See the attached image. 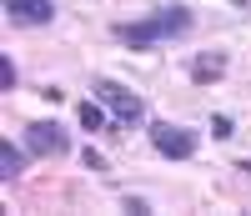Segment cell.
I'll list each match as a JSON object with an SVG mask.
<instances>
[{
  "label": "cell",
  "instance_id": "ba28073f",
  "mask_svg": "<svg viewBox=\"0 0 251 216\" xmlns=\"http://www.w3.org/2000/svg\"><path fill=\"white\" fill-rule=\"evenodd\" d=\"M25 166H30V161H25V151H20L15 141H0V181H15Z\"/></svg>",
  "mask_w": 251,
  "mask_h": 216
},
{
  "label": "cell",
  "instance_id": "5bb4252c",
  "mask_svg": "<svg viewBox=\"0 0 251 216\" xmlns=\"http://www.w3.org/2000/svg\"><path fill=\"white\" fill-rule=\"evenodd\" d=\"M231 5H236V10H251V0H231Z\"/></svg>",
  "mask_w": 251,
  "mask_h": 216
},
{
  "label": "cell",
  "instance_id": "3957f363",
  "mask_svg": "<svg viewBox=\"0 0 251 216\" xmlns=\"http://www.w3.org/2000/svg\"><path fill=\"white\" fill-rule=\"evenodd\" d=\"M146 136H151V146L161 151L166 161H191V156H196V131H186V126L151 121V126H146Z\"/></svg>",
  "mask_w": 251,
  "mask_h": 216
},
{
  "label": "cell",
  "instance_id": "4fadbf2b",
  "mask_svg": "<svg viewBox=\"0 0 251 216\" xmlns=\"http://www.w3.org/2000/svg\"><path fill=\"white\" fill-rule=\"evenodd\" d=\"M236 171H246V176H251V156H246V161H236Z\"/></svg>",
  "mask_w": 251,
  "mask_h": 216
},
{
  "label": "cell",
  "instance_id": "5b68a950",
  "mask_svg": "<svg viewBox=\"0 0 251 216\" xmlns=\"http://www.w3.org/2000/svg\"><path fill=\"white\" fill-rule=\"evenodd\" d=\"M10 26H50L55 20V0H5Z\"/></svg>",
  "mask_w": 251,
  "mask_h": 216
},
{
  "label": "cell",
  "instance_id": "7c38bea8",
  "mask_svg": "<svg viewBox=\"0 0 251 216\" xmlns=\"http://www.w3.org/2000/svg\"><path fill=\"white\" fill-rule=\"evenodd\" d=\"M86 166H91V171H111V166H106V156H100V151H96V146L86 151Z\"/></svg>",
  "mask_w": 251,
  "mask_h": 216
},
{
  "label": "cell",
  "instance_id": "8fae6325",
  "mask_svg": "<svg viewBox=\"0 0 251 216\" xmlns=\"http://www.w3.org/2000/svg\"><path fill=\"white\" fill-rule=\"evenodd\" d=\"M121 206L131 211V216H146V211H151V206H146V196H121Z\"/></svg>",
  "mask_w": 251,
  "mask_h": 216
},
{
  "label": "cell",
  "instance_id": "8992f818",
  "mask_svg": "<svg viewBox=\"0 0 251 216\" xmlns=\"http://www.w3.org/2000/svg\"><path fill=\"white\" fill-rule=\"evenodd\" d=\"M226 66H231L226 51H196V55H191V81H196V85H211V81L226 76Z\"/></svg>",
  "mask_w": 251,
  "mask_h": 216
},
{
  "label": "cell",
  "instance_id": "6da1fadb",
  "mask_svg": "<svg viewBox=\"0 0 251 216\" xmlns=\"http://www.w3.org/2000/svg\"><path fill=\"white\" fill-rule=\"evenodd\" d=\"M191 26H196L191 5L166 0V5H156L146 20H126V26H116V40H121V46H131V51H146V46H161V40H181Z\"/></svg>",
  "mask_w": 251,
  "mask_h": 216
},
{
  "label": "cell",
  "instance_id": "7a4b0ae2",
  "mask_svg": "<svg viewBox=\"0 0 251 216\" xmlns=\"http://www.w3.org/2000/svg\"><path fill=\"white\" fill-rule=\"evenodd\" d=\"M91 91H96V101H100V106H106V111L116 116V131H126V126H141V116H146V101H141L136 91H126L121 81H106V76H100V81L91 85Z\"/></svg>",
  "mask_w": 251,
  "mask_h": 216
},
{
  "label": "cell",
  "instance_id": "9c48e42d",
  "mask_svg": "<svg viewBox=\"0 0 251 216\" xmlns=\"http://www.w3.org/2000/svg\"><path fill=\"white\" fill-rule=\"evenodd\" d=\"M211 136H216V141L236 136V121H231V116H211Z\"/></svg>",
  "mask_w": 251,
  "mask_h": 216
},
{
  "label": "cell",
  "instance_id": "277c9868",
  "mask_svg": "<svg viewBox=\"0 0 251 216\" xmlns=\"http://www.w3.org/2000/svg\"><path fill=\"white\" fill-rule=\"evenodd\" d=\"M25 146H30V156H66V151H71V136L60 131L55 121H30V126H25Z\"/></svg>",
  "mask_w": 251,
  "mask_h": 216
},
{
  "label": "cell",
  "instance_id": "52a82bcc",
  "mask_svg": "<svg viewBox=\"0 0 251 216\" xmlns=\"http://www.w3.org/2000/svg\"><path fill=\"white\" fill-rule=\"evenodd\" d=\"M75 121H80V131H116V116L100 101H80L75 106Z\"/></svg>",
  "mask_w": 251,
  "mask_h": 216
},
{
  "label": "cell",
  "instance_id": "30bf717a",
  "mask_svg": "<svg viewBox=\"0 0 251 216\" xmlns=\"http://www.w3.org/2000/svg\"><path fill=\"white\" fill-rule=\"evenodd\" d=\"M0 91H15V60L0 55Z\"/></svg>",
  "mask_w": 251,
  "mask_h": 216
}]
</instances>
